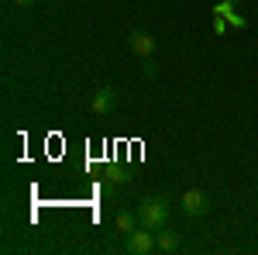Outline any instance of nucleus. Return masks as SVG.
Returning a JSON list of instances; mask_svg holds the SVG:
<instances>
[{"label": "nucleus", "mask_w": 258, "mask_h": 255, "mask_svg": "<svg viewBox=\"0 0 258 255\" xmlns=\"http://www.w3.org/2000/svg\"><path fill=\"white\" fill-rule=\"evenodd\" d=\"M169 217H172V211H169V200H165V196H145V200L138 203L141 228L159 231V228H165V224H169Z\"/></svg>", "instance_id": "f257e3e1"}, {"label": "nucleus", "mask_w": 258, "mask_h": 255, "mask_svg": "<svg viewBox=\"0 0 258 255\" xmlns=\"http://www.w3.org/2000/svg\"><path fill=\"white\" fill-rule=\"evenodd\" d=\"M124 252H127V255H152V252H159V248H155V231H152V228H135L131 235L124 238Z\"/></svg>", "instance_id": "7ed1b4c3"}, {"label": "nucleus", "mask_w": 258, "mask_h": 255, "mask_svg": "<svg viewBox=\"0 0 258 255\" xmlns=\"http://www.w3.org/2000/svg\"><path fill=\"white\" fill-rule=\"evenodd\" d=\"M214 14H220V18L227 21L231 28H241V31L248 28V21H244L238 11H234V0H220V4H214Z\"/></svg>", "instance_id": "6e6552de"}, {"label": "nucleus", "mask_w": 258, "mask_h": 255, "mask_svg": "<svg viewBox=\"0 0 258 255\" xmlns=\"http://www.w3.org/2000/svg\"><path fill=\"white\" fill-rule=\"evenodd\" d=\"M234 4H241V0H234Z\"/></svg>", "instance_id": "ddd939ff"}, {"label": "nucleus", "mask_w": 258, "mask_h": 255, "mask_svg": "<svg viewBox=\"0 0 258 255\" xmlns=\"http://www.w3.org/2000/svg\"><path fill=\"white\" fill-rule=\"evenodd\" d=\"M107 179H114V183H131V176H127L124 169H107Z\"/></svg>", "instance_id": "1a4fd4ad"}, {"label": "nucleus", "mask_w": 258, "mask_h": 255, "mask_svg": "<svg viewBox=\"0 0 258 255\" xmlns=\"http://www.w3.org/2000/svg\"><path fill=\"white\" fill-rule=\"evenodd\" d=\"M145 76H148V79L155 76V62H152V59H145Z\"/></svg>", "instance_id": "9b49d317"}, {"label": "nucleus", "mask_w": 258, "mask_h": 255, "mask_svg": "<svg viewBox=\"0 0 258 255\" xmlns=\"http://www.w3.org/2000/svg\"><path fill=\"white\" fill-rule=\"evenodd\" d=\"M214 31H217V35H224V31H227V21L220 18V14H214Z\"/></svg>", "instance_id": "9d476101"}, {"label": "nucleus", "mask_w": 258, "mask_h": 255, "mask_svg": "<svg viewBox=\"0 0 258 255\" xmlns=\"http://www.w3.org/2000/svg\"><path fill=\"white\" fill-rule=\"evenodd\" d=\"M155 248H159L162 255L179 252V248H182V238H179V231H172L169 224H165V228H159V231H155Z\"/></svg>", "instance_id": "423d86ee"}, {"label": "nucleus", "mask_w": 258, "mask_h": 255, "mask_svg": "<svg viewBox=\"0 0 258 255\" xmlns=\"http://www.w3.org/2000/svg\"><path fill=\"white\" fill-rule=\"evenodd\" d=\"M90 111L97 114V118H107V114H114L117 111V90L114 86H100L93 100H90Z\"/></svg>", "instance_id": "39448f33"}, {"label": "nucleus", "mask_w": 258, "mask_h": 255, "mask_svg": "<svg viewBox=\"0 0 258 255\" xmlns=\"http://www.w3.org/2000/svg\"><path fill=\"white\" fill-rule=\"evenodd\" d=\"M210 207H214V200H210L207 190H200V186H189L186 193L179 196V211H182L186 217H207Z\"/></svg>", "instance_id": "f03ea898"}, {"label": "nucleus", "mask_w": 258, "mask_h": 255, "mask_svg": "<svg viewBox=\"0 0 258 255\" xmlns=\"http://www.w3.org/2000/svg\"><path fill=\"white\" fill-rule=\"evenodd\" d=\"M14 4H18V7H35L38 0H14Z\"/></svg>", "instance_id": "f8f14e48"}, {"label": "nucleus", "mask_w": 258, "mask_h": 255, "mask_svg": "<svg viewBox=\"0 0 258 255\" xmlns=\"http://www.w3.org/2000/svg\"><path fill=\"white\" fill-rule=\"evenodd\" d=\"M127 48H131L135 56H141V59H152V56H155V48H159V41H155V35H152V31L135 28V31L127 35Z\"/></svg>", "instance_id": "20e7f679"}, {"label": "nucleus", "mask_w": 258, "mask_h": 255, "mask_svg": "<svg viewBox=\"0 0 258 255\" xmlns=\"http://www.w3.org/2000/svg\"><path fill=\"white\" fill-rule=\"evenodd\" d=\"M135 228H141V221H138V211H127V207H120L117 214H114V231L117 235H131Z\"/></svg>", "instance_id": "0eeeda50"}]
</instances>
